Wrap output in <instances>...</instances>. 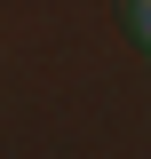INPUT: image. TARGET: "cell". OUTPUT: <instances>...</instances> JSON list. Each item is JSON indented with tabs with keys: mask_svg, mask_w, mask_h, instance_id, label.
Wrapping results in <instances>:
<instances>
[{
	"mask_svg": "<svg viewBox=\"0 0 151 159\" xmlns=\"http://www.w3.org/2000/svg\"><path fill=\"white\" fill-rule=\"evenodd\" d=\"M119 16H127V32L151 48V0H119Z\"/></svg>",
	"mask_w": 151,
	"mask_h": 159,
	"instance_id": "6da1fadb",
	"label": "cell"
}]
</instances>
